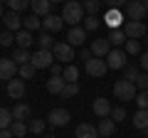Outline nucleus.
Instances as JSON below:
<instances>
[{
  "label": "nucleus",
  "mask_w": 148,
  "mask_h": 138,
  "mask_svg": "<svg viewBox=\"0 0 148 138\" xmlns=\"http://www.w3.org/2000/svg\"><path fill=\"white\" fill-rule=\"evenodd\" d=\"M49 3H62V5H64V3H67V0H49Z\"/></svg>",
  "instance_id": "nucleus-50"
},
{
  "label": "nucleus",
  "mask_w": 148,
  "mask_h": 138,
  "mask_svg": "<svg viewBox=\"0 0 148 138\" xmlns=\"http://www.w3.org/2000/svg\"><path fill=\"white\" fill-rule=\"evenodd\" d=\"M12 42H15V35H12L10 30H5V32H0V47H10Z\"/></svg>",
  "instance_id": "nucleus-43"
},
{
  "label": "nucleus",
  "mask_w": 148,
  "mask_h": 138,
  "mask_svg": "<svg viewBox=\"0 0 148 138\" xmlns=\"http://www.w3.org/2000/svg\"><path fill=\"white\" fill-rule=\"evenodd\" d=\"M30 8L37 17H47L52 15V3L49 0H30Z\"/></svg>",
  "instance_id": "nucleus-18"
},
{
  "label": "nucleus",
  "mask_w": 148,
  "mask_h": 138,
  "mask_svg": "<svg viewBox=\"0 0 148 138\" xmlns=\"http://www.w3.org/2000/svg\"><path fill=\"white\" fill-rule=\"evenodd\" d=\"M146 42H148V32H146Z\"/></svg>",
  "instance_id": "nucleus-52"
},
{
  "label": "nucleus",
  "mask_w": 148,
  "mask_h": 138,
  "mask_svg": "<svg viewBox=\"0 0 148 138\" xmlns=\"http://www.w3.org/2000/svg\"><path fill=\"white\" fill-rule=\"evenodd\" d=\"M3 15H5V12H3V3H0V20H3Z\"/></svg>",
  "instance_id": "nucleus-49"
},
{
  "label": "nucleus",
  "mask_w": 148,
  "mask_h": 138,
  "mask_svg": "<svg viewBox=\"0 0 148 138\" xmlns=\"http://www.w3.org/2000/svg\"><path fill=\"white\" fill-rule=\"evenodd\" d=\"M27 126H30V133H37V136L45 131V121H42V118H32Z\"/></svg>",
  "instance_id": "nucleus-41"
},
{
  "label": "nucleus",
  "mask_w": 148,
  "mask_h": 138,
  "mask_svg": "<svg viewBox=\"0 0 148 138\" xmlns=\"http://www.w3.org/2000/svg\"><path fill=\"white\" fill-rule=\"evenodd\" d=\"M86 35H89V32H86L82 25H77V27H72V30L67 32V42L72 44V47H82L84 40H86Z\"/></svg>",
  "instance_id": "nucleus-14"
},
{
  "label": "nucleus",
  "mask_w": 148,
  "mask_h": 138,
  "mask_svg": "<svg viewBox=\"0 0 148 138\" xmlns=\"http://www.w3.org/2000/svg\"><path fill=\"white\" fill-rule=\"evenodd\" d=\"M123 32H126L128 40H141L148 30H146V25L141 20H128V22H123Z\"/></svg>",
  "instance_id": "nucleus-7"
},
{
  "label": "nucleus",
  "mask_w": 148,
  "mask_h": 138,
  "mask_svg": "<svg viewBox=\"0 0 148 138\" xmlns=\"http://www.w3.org/2000/svg\"><path fill=\"white\" fill-rule=\"evenodd\" d=\"M126 32H123V27H119V30H111L109 32V42L114 44V47H123L126 44Z\"/></svg>",
  "instance_id": "nucleus-25"
},
{
  "label": "nucleus",
  "mask_w": 148,
  "mask_h": 138,
  "mask_svg": "<svg viewBox=\"0 0 148 138\" xmlns=\"http://www.w3.org/2000/svg\"><path fill=\"white\" fill-rule=\"evenodd\" d=\"M111 101L109 99H104V96H96L94 99V104H91V111L96 113V118H109L111 116Z\"/></svg>",
  "instance_id": "nucleus-10"
},
{
  "label": "nucleus",
  "mask_w": 148,
  "mask_h": 138,
  "mask_svg": "<svg viewBox=\"0 0 148 138\" xmlns=\"http://www.w3.org/2000/svg\"><path fill=\"white\" fill-rule=\"evenodd\" d=\"M10 131H12V136H15V138H25V133L30 131V126H27L25 121H12Z\"/></svg>",
  "instance_id": "nucleus-31"
},
{
  "label": "nucleus",
  "mask_w": 148,
  "mask_h": 138,
  "mask_svg": "<svg viewBox=\"0 0 148 138\" xmlns=\"http://www.w3.org/2000/svg\"><path fill=\"white\" fill-rule=\"evenodd\" d=\"M123 52L126 54H141V42H138V40H126Z\"/></svg>",
  "instance_id": "nucleus-36"
},
{
  "label": "nucleus",
  "mask_w": 148,
  "mask_h": 138,
  "mask_svg": "<svg viewBox=\"0 0 148 138\" xmlns=\"http://www.w3.org/2000/svg\"><path fill=\"white\" fill-rule=\"evenodd\" d=\"M99 25H101V22H99V17H96V15H86L84 17V30L86 32H96V30H99Z\"/></svg>",
  "instance_id": "nucleus-33"
},
{
  "label": "nucleus",
  "mask_w": 148,
  "mask_h": 138,
  "mask_svg": "<svg viewBox=\"0 0 148 138\" xmlns=\"http://www.w3.org/2000/svg\"><path fill=\"white\" fill-rule=\"evenodd\" d=\"M84 72L89 77H104L106 72H109V64H106V59H99V57H94V59H89V62L84 64Z\"/></svg>",
  "instance_id": "nucleus-5"
},
{
  "label": "nucleus",
  "mask_w": 148,
  "mask_h": 138,
  "mask_svg": "<svg viewBox=\"0 0 148 138\" xmlns=\"http://www.w3.org/2000/svg\"><path fill=\"white\" fill-rule=\"evenodd\" d=\"M106 64H109V69H126V52H123V47L111 49L109 57H106Z\"/></svg>",
  "instance_id": "nucleus-8"
},
{
  "label": "nucleus",
  "mask_w": 148,
  "mask_h": 138,
  "mask_svg": "<svg viewBox=\"0 0 148 138\" xmlns=\"http://www.w3.org/2000/svg\"><path fill=\"white\" fill-rule=\"evenodd\" d=\"M89 49H91V54H94V57H99V59H106V57H109V52H111L114 47H111L109 37H101V40H94Z\"/></svg>",
  "instance_id": "nucleus-11"
},
{
  "label": "nucleus",
  "mask_w": 148,
  "mask_h": 138,
  "mask_svg": "<svg viewBox=\"0 0 148 138\" xmlns=\"http://www.w3.org/2000/svg\"><path fill=\"white\" fill-rule=\"evenodd\" d=\"M64 77H52V79H47V91L49 94H62L64 91Z\"/></svg>",
  "instance_id": "nucleus-27"
},
{
  "label": "nucleus",
  "mask_w": 148,
  "mask_h": 138,
  "mask_svg": "<svg viewBox=\"0 0 148 138\" xmlns=\"http://www.w3.org/2000/svg\"><path fill=\"white\" fill-rule=\"evenodd\" d=\"M104 22L111 27V30H119V27H123V10H106V15H104Z\"/></svg>",
  "instance_id": "nucleus-17"
},
{
  "label": "nucleus",
  "mask_w": 148,
  "mask_h": 138,
  "mask_svg": "<svg viewBox=\"0 0 148 138\" xmlns=\"http://www.w3.org/2000/svg\"><path fill=\"white\" fill-rule=\"evenodd\" d=\"M5 3H8V8H10V10H15V12L25 10V8L30 5V0H5Z\"/></svg>",
  "instance_id": "nucleus-38"
},
{
  "label": "nucleus",
  "mask_w": 148,
  "mask_h": 138,
  "mask_svg": "<svg viewBox=\"0 0 148 138\" xmlns=\"http://www.w3.org/2000/svg\"><path fill=\"white\" fill-rule=\"evenodd\" d=\"M99 138H104V136H99Z\"/></svg>",
  "instance_id": "nucleus-54"
},
{
  "label": "nucleus",
  "mask_w": 148,
  "mask_h": 138,
  "mask_svg": "<svg viewBox=\"0 0 148 138\" xmlns=\"http://www.w3.org/2000/svg\"><path fill=\"white\" fill-rule=\"evenodd\" d=\"M126 10V15H128V20H141L143 22V17H146V5H143V0H128V5L123 8Z\"/></svg>",
  "instance_id": "nucleus-9"
},
{
  "label": "nucleus",
  "mask_w": 148,
  "mask_h": 138,
  "mask_svg": "<svg viewBox=\"0 0 148 138\" xmlns=\"http://www.w3.org/2000/svg\"><path fill=\"white\" fill-rule=\"evenodd\" d=\"M5 91H8L10 99H25V79H20V77L10 79L8 86H5Z\"/></svg>",
  "instance_id": "nucleus-12"
},
{
  "label": "nucleus",
  "mask_w": 148,
  "mask_h": 138,
  "mask_svg": "<svg viewBox=\"0 0 148 138\" xmlns=\"http://www.w3.org/2000/svg\"><path fill=\"white\" fill-rule=\"evenodd\" d=\"M62 27H64L62 15H54V12H52V15H47V17L42 20V30H45V32H49V35H52V32H59Z\"/></svg>",
  "instance_id": "nucleus-16"
},
{
  "label": "nucleus",
  "mask_w": 148,
  "mask_h": 138,
  "mask_svg": "<svg viewBox=\"0 0 148 138\" xmlns=\"http://www.w3.org/2000/svg\"><path fill=\"white\" fill-rule=\"evenodd\" d=\"M101 0H84V10H86V15H96V12L101 10Z\"/></svg>",
  "instance_id": "nucleus-34"
},
{
  "label": "nucleus",
  "mask_w": 148,
  "mask_h": 138,
  "mask_svg": "<svg viewBox=\"0 0 148 138\" xmlns=\"http://www.w3.org/2000/svg\"><path fill=\"white\" fill-rule=\"evenodd\" d=\"M62 20H64V25L77 27L84 20V5L77 3V0H67V3H64V10H62Z\"/></svg>",
  "instance_id": "nucleus-1"
},
{
  "label": "nucleus",
  "mask_w": 148,
  "mask_h": 138,
  "mask_svg": "<svg viewBox=\"0 0 148 138\" xmlns=\"http://www.w3.org/2000/svg\"><path fill=\"white\" fill-rule=\"evenodd\" d=\"M52 54H54V59H57L59 64H72V59H74V47L69 42H57L52 47Z\"/></svg>",
  "instance_id": "nucleus-4"
},
{
  "label": "nucleus",
  "mask_w": 148,
  "mask_h": 138,
  "mask_svg": "<svg viewBox=\"0 0 148 138\" xmlns=\"http://www.w3.org/2000/svg\"><path fill=\"white\" fill-rule=\"evenodd\" d=\"M3 22H5V30H10V32H20L22 30V17H20V12H15V10H8L5 15H3Z\"/></svg>",
  "instance_id": "nucleus-15"
},
{
  "label": "nucleus",
  "mask_w": 148,
  "mask_h": 138,
  "mask_svg": "<svg viewBox=\"0 0 148 138\" xmlns=\"http://www.w3.org/2000/svg\"><path fill=\"white\" fill-rule=\"evenodd\" d=\"M109 118H114L116 123H123V121H126V106H114Z\"/></svg>",
  "instance_id": "nucleus-35"
},
{
  "label": "nucleus",
  "mask_w": 148,
  "mask_h": 138,
  "mask_svg": "<svg viewBox=\"0 0 148 138\" xmlns=\"http://www.w3.org/2000/svg\"><path fill=\"white\" fill-rule=\"evenodd\" d=\"M35 74H37V69L32 67V64H22L20 69H17V77H20V79H35Z\"/></svg>",
  "instance_id": "nucleus-32"
},
{
  "label": "nucleus",
  "mask_w": 148,
  "mask_h": 138,
  "mask_svg": "<svg viewBox=\"0 0 148 138\" xmlns=\"http://www.w3.org/2000/svg\"><path fill=\"white\" fill-rule=\"evenodd\" d=\"M69 118H72V113L67 111V109H52V111L47 113V123L54 128H62L69 123Z\"/></svg>",
  "instance_id": "nucleus-6"
},
{
  "label": "nucleus",
  "mask_w": 148,
  "mask_h": 138,
  "mask_svg": "<svg viewBox=\"0 0 148 138\" xmlns=\"http://www.w3.org/2000/svg\"><path fill=\"white\" fill-rule=\"evenodd\" d=\"M136 84L133 81H126V79H119L116 84H114V96H116L121 104H128V101H136Z\"/></svg>",
  "instance_id": "nucleus-2"
},
{
  "label": "nucleus",
  "mask_w": 148,
  "mask_h": 138,
  "mask_svg": "<svg viewBox=\"0 0 148 138\" xmlns=\"http://www.w3.org/2000/svg\"><path fill=\"white\" fill-rule=\"evenodd\" d=\"M136 106L138 109H148V91H138L136 94Z\"/></svg>",
  "instance_id": "nucleus-44"
},
{
  "label": "nucleus",
  "mask_w": 148,
  "mask_h": 138,
  "mask_svg": "<svg viewBox=\"0 0 148 138\" xmlns=\"http://www.w3.org/2000/svg\"><path fill=\"white\" fill-rule=\"evenodd\" d=\"M35 42V37H32V32H27V30H20V32H15V44L20 49H30V44Z\"/></svg>",
  "instance_id": "nucleus-21"
},
{
  "label": "nucleus",
  "mask_w": 148,
  "mask_h": 138,
  "mask_svg": "<svg viewBox=\"0 0 148 138\" xmlns=\"http://www.w3.org/2000/svg\"><path fill=\"white\" fill-rule=\"evenodd\" d=\"M12 116H15V121H25V118H30L32 116V109H30V104H25V101H20L15 109H12Z\"/></svg>",
  "instance_id": "nucleus-23"
},
{
  "label": "nucleus",
  "mask_w": 148,
  "mask_h": 138,
  "mask_svg": "<svg viewBox=\"0 0 148 138\" xmlns=\"http://www.w3.org/2000/svg\"><path fill=\"white\" fill-rule=\"evenodd\" d=\"M12 121H15L12 111H10V109H5V106H0V131H3V128H10Z\"/></svg>",
  "instance_id": "nucleus-29"
},
{
  "label": "nucleus",
  "mask_w": 148,
  "mask_h": 138,
  "mask_svg": "<svg viewBox=\"0 0 148 138\" xmlns=\"http://www.w3.org/2000/svg\"><path fill=\"white\" fill-rule=\"evenodd\" d=\"M45 138H54V136H45Z\"/></svg>",
  "instance_id": "nucleus-53"
},
{
  "label": "nucleus",
  "mask_w": 148,
  "mask_h": 138,
  "mask_svg": "<svg viewBox=\"0 0 148 138\" xmlns=\"http://www.w3.org/2000/svg\"><path fill=\"white\" fill-rule=\"evenodd\" d=\"M22 30H27V32H35V30H42V20L32 12V15H27L25 20H22Z\"/></svg>",
  "instance_id": "nucleus-26"
},
{
  "label": "nucleus",
  "mask_w": 148,
  "mask_h": 138,
  "mask_svg": "<svg viewBox=\"0 0 148 138\" xmlns=\"http://www.w3.org/2000/svg\"><path fill=\"white\" fill-rule=\"evenodd\" d=\"M49 72H52V77H62V74H64V67H62L59 62H54L52 67H49Z\"/></svg>",
  "instance_id": "nucleus-45"
},
{
  "label": "nucleus",
  "mask_w": 148,
  "mask_h": 138,
  "mask_svg": "<svg viewBox=\"0 0 148 138\" xmlns=\"http://www.w3.org/2000/svg\"><path fill=\"white\" fill-rule=\"evenodd\" d=\"M12 59H15L17 67H22V64H30L32 54H30V49H20V47H17L15 52H12Z\"/></svg>",
  "instance_id": "nucleus-28"
},
{
  "label": "nucleus",
  "mask_w": 148,
  "mask_h": 138,
  "mask_svg": "<svg viewBox=\"0 0 148 138\" xmlns=\"http://www.w3.org/2000/svg\"><path fill=\"white\" fill-rule=\"evenodd\" d=\"M99 136H104V138H109V136H114V131H116V121L114 118H99Z\"/></svg>",
  "instance_id": "nucleus-20"
},
{
  "label": "nucleus",
  "mask_w": 148,
  "mask_h": 138,
  "mask_svg": "<svg viewBox=\"0 0 148 138\" xmlns=\"http://www.w3.org/2000/svg\"><path fill=\"white\" fill-rule=\"evenodd\" d=\"M35 44H37L40 49H52L54 44H57V40H54L49 32H45V30H42V32H40V37H35Z\"/></svg>",
  "instance_id": "nucleus-22"
},
{
  "label": "nucleus",
  "mask_w": 148,
  "mask_h": 138,
  "mask_svg": "<svg viewBox=\"0 0 148 138\" xmlns=\"http://www.w3.org/2000/svg\"><path fill=\"white\" fill-rule=\"evenodd\" d=\"M138 74H141V69H138V67H126V69H123V79H126V81H136Z\"/></svg>",
  "instance_id": "nucleus-40"
},
{
  "label": "nucleus",
  "mask_w": 148,
  "mask_h": 138,
  "mask_svg": "<svg viewBox=\"0 0 148 138\" xmlns=\"http://www.w3.org/2000/svg\"><path fill=\"white\" fill-rule=\"evenodd\" d=\"M54 62H57V59H54L52 49H37V52L32 54V59H30V64L35 69H49Z\"/></svg>",
  "instance_id": "nucleus-3"
},
{
  "label": "nucleus",
  "mask_w": 148,
  "mask_h": 138,
  "mask_svg": "<svg viewBox=\"0 0 148 138\" xmlns=\"http://www.w3.org/2000/svg\"><path fill=\"white\" fill-rule=\"evenodd\" d=\"M62 77H64V81H67V84H77V79H79V69L74 67V64H67Z\"/></svg>",
  "instance_id": "nucleus-30"
},
{
  "label": "nucleus",
  "mask_w": 148,
  "mask_h": 138,
  "mask_svg": "<svg viewBox=\"0 0 148 138\" xmlns=\"http://www.w3.org/2000/svg\"><path fill=\"white\" fill-rule=\"evenodd\" d=\"M77 94H79V84H64V91L59 96L62 99H74Z\"/></svg>",
  "instance_id": "nucleus-37"
},
{
  "label": "nucleus",
  "mask_w": 148,
  "mask_h": 138,
  "mask_svg": "<svg viewBox=\"0 0 148 138\" xmlns=\"http://www.w3.org/2000/svg\"><path fill=\"white\" fill-rule=\"evenodd\" d=\"M133 126L138 131H148V109H138L136 116H133Z\"/></svg>",
  "instance_id": "nucleus-24"
},
{
  "label": "nucleus",
  "mask_w": 148,
  "mask_h": 138,
  "mask_svg": "<svg viewBox=\"0 0 148 138\" xmlns=\"http://www.w3.org/2000/svg\"><path fill=\"white\" fill-rule=\"evenodd\" d=\"M74 138H99V128L91 123H79L74 131Z\"/></svg>",
  "instance_id": "nucleus-19"
},
{
  "label": "nucleus",
  "mask_w": 148,
  "mask_h": 138,
  "mask_svg": "<svg viewBox=\"0 0 148 138\" xmlns=\"http://www.w3.org/2000/svg\"><path fill=\"white\" fill-rule=\"evenodd\" d=\"M0 138H15V136H12L10 128H3V131H0Z\"/></svg>",
  "instance_id": "nucleus-48"
},
{
  "label": "nucleus",
  "mask_w": 148,
  "mask_h": 138,
  "mask_svg": "<svg viewBox=\"0 0 148 138\" xmlns=\"http://www.w3.org/2000/svg\"><path fill=\"white\" fill-rule=\"evenodd\" d=\"M17 69H20V67H17V64H15V59H0V79H8V81H10V79H15V77H17Z\"/></svg>",
  "instance_id": "nucleus-13"
},
{
  "label": "nucleus",
  "mask_w": 148,
  "mask_h": 138,
  "mask_svg": "<svg viewBox=\"0 0 148 138\" xmlns=\"http://www.w3.org/2000/svg\"><path fill=\"white\" fill-rule=\"evenodd\" d=\"M143 5H146V10H148V0H143Z\"/></svg>",
  "instance_id": "nucleus-51"
},
{
  "label": "nucleus",
  "mask_w": 148,
  "mask_h": 138,
  "mask_svg": "<svg viewBox=\"0 0 148 138\" xmlns=\"http://www.w3.org/2000/svg\"><path fill=\"white\" fill-rule=\"evenodd\" d=\"M141 67H143V72H148V52H143V57H141Z\"/></svg>",
  "instance_id": "nucleus-47"
},
{
  "label": "nucleus",
  "mask_w": 148,
  "mask_h": 138,
  "mask_svg": "<svg viewBox=\"0 0 148 138\" xmlns=\"http://www.w3.org/2000/svg\"><path fill=\"white\" fill-rule=\"evenodd\" d=\"M101 5H106L109 10H114V8H116V10H123V8L128 5V0H104Z\"/></svg>",
  "instance_id": "nucleus-42"
},
{
  "label": "nucleus",
  "mask_w": 148,
  "mask_h": 138,
  "mask_svg": "<svg viewBox=\"0 0 148 138\" xmlns=\"http://www.w3.org/2000/svg\"><path fill=\"white\" fill-rule=\"evenodd\" d=\"M133 84H136L138 91H148V72H141V74H138V79L133 81Z\"/></svg>",
  "instance_id": "nucleus-39"
},
{
  "label": "nucleus",
  "mask_w": 148,
  "mask_h": 138,
  "mask_svg": "<svg viewBox=\"0 0 148 138\" xmlns=\"http://www.w3.org/2000/svg\"><path fill=\"white\" fill-rule=\"evenodd\" d=\"M82 59H84V64L89 62V59H94V54H91V49H82Z\"/></svg>",
  "instance_id": "nucleus-46"
}]
</instances>
